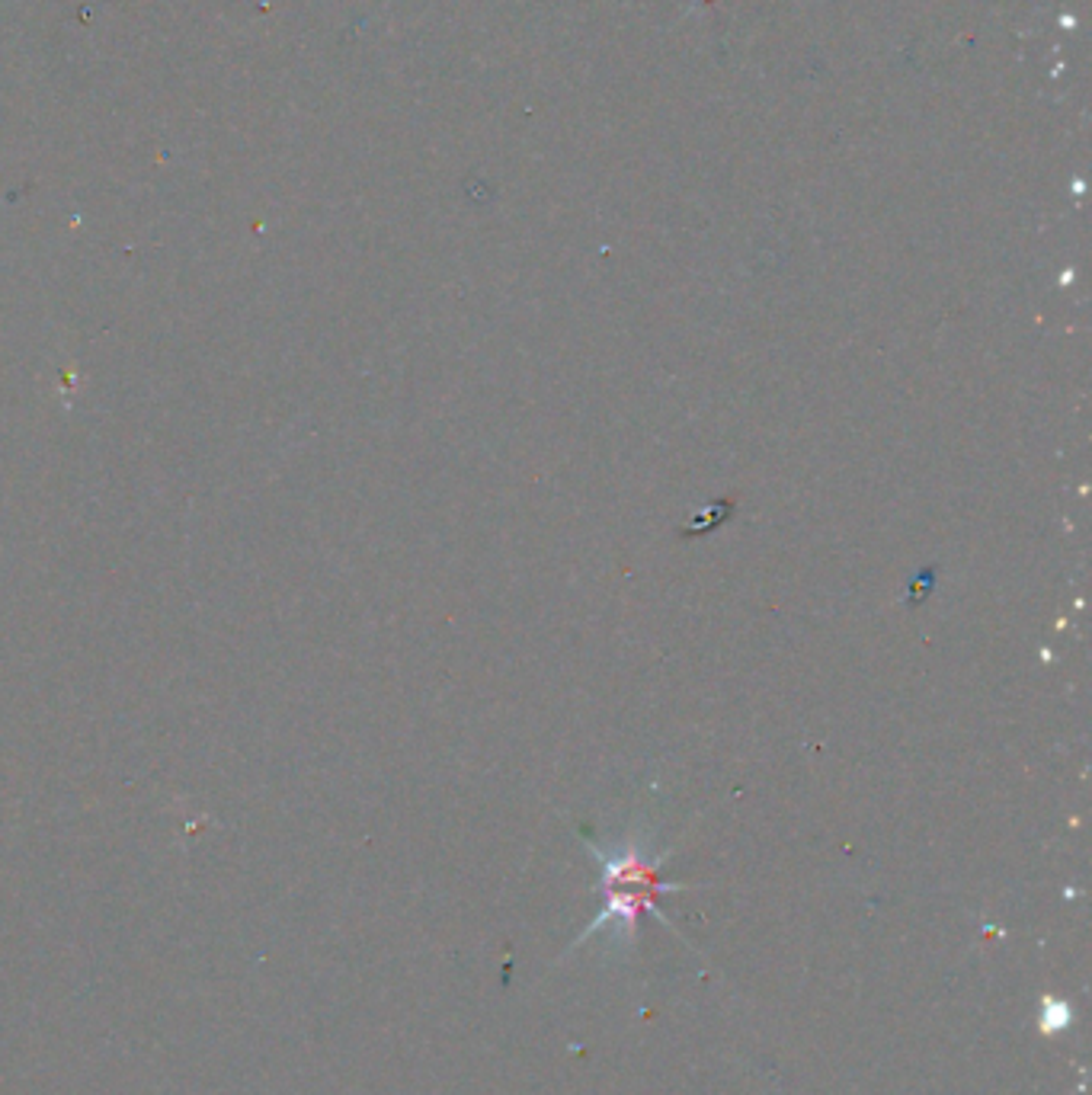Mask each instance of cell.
<instances>
[{
  "label": "cell",
  "instance_id": "6da1fadb",
  "mask_svg": "<svg viewBox=\"0 0 1092 1095\" xmlns=\"http://www.w3.org/2000/svg\"><path fill=\"white\" fill-rule=\"evenodd\" d=\"M589 856L596 859L599 865V881H596V893L603 897V907H599L596 919H589V926L574 939V945L564 951V958L574 948H580L584 942H589L596 932H606L613 939L615 948H635L638 939V917L641 913H650L657 917L664 926L673 929V922L667 919V913L660 910L657 897L660 893H676V890H689L693 884L686 881H667L660 875L664 862L669 859L667 852H650L644 836H628L618 849H603L596 846L593 839L584 836Z\"/></svg>",
  "mask_w": 1092,
  "mask_h": 1095
},
{
  "label": "cell",
  "instance_id": "7a4b0ae2",
  "mask_svg": "<svg viewBox=\"0 0 1092 1095\" xmlns=\"http://www.w3.org/2000/svg\"><path fill=\"white\" fill-rule=\"evenodd\" d=\"M1070 1019H1074V1012H1070L1067 1002H1060V999H1045V1006H1041V1022H1038V1028H1041V1034L1060 1031V1028H1067Z\"/></svg>",
  "mask_w": 1092,
  "mask_h": 1095
}]
</instances>
